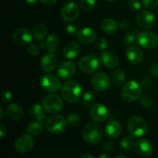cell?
<instances>
[{"instance_id": "obj_1", "label": "cell", "mask_w": 158, "mask_h": 158, "mask_svg": "<svg viewBox=\"0 0 158 158\" xmlns=\"http://www.w3.org/2000/svg\"><path fill=\"white\" fill-rule=\"evenodd\" d=\"M103 129L95 123H89L83 130V138L87 143L95 145L100 143L103 137Z\"/></svg>"}, {"instance_id": "obj_2", "label": "cell", "mask_w": 158, "mask_h": 158, "mask_svg": "<svg viewBox=\"0 0 158 158\" xmlns=\"http://www.w3.org/2000/svg\"><path fill=\"white\" fill-rule=\"evenodd\" d=\"M63 98L69 103H76L80 100L82 94V88L75 81H68L63 83L61 87Z\"/></svg>"}, {"instance_id": "obj_3", "label": "cell", "mask_w": 158, "mask_h": 158, "mask_svg": "<svg viewBox=\"0 0 158 158\" xmlns=\"http://www.w3.org/2000/svg\"><path fill=\"white\" fill-rule=\"evenodd\" d=\"M127 129L132 137H140L147 134L148 125L146 120L141 117L133 116L128 120Z\"/></svg>"}, {"instance_id": "obj_4", "label": "cell", "mask_w": 158, "mask_h": 158, "mask_svg": "<svg viewBox=\"0 0 158 158\" xmlns=\"http://www.w3.org/2000/svg\"><path fill=\"white\" fill-rule=\"evenodd\" d=\"M141 86L134 80L128 81L122 88L121 97L127 102H134L138 100L141 97Z\"/></svg>"}, {"instance_id": "obj_5", "label": "cell", "mask_w": 158, "mask_h": 158, "mask_svg": "<svg viewBox=\"0 0 158 158\" xmlns=\"http://www.w3.org/2000/svg\"><path fill=\"white\" fill-rule=\"evenodd\" d=\"M67 125V122L64 117L60 115H53L46 120V128L51 134H60L66 131Z\"/></svg>"}, {"instance_id": "obj_6", "label": "cell", "mask_w": 158, "mask_h": 158, "mask_svg": "<svg viewBox=\"0 0 158 158\" xmlns=\"http://www.w3.org/2000/svg\"><path fill=\"white\" fill-rule=\"evenodd\" d=\"M43 106L49 114H56L63 110V101L57 94H49L43 99Z\"/></svg>"}, {"instance_id": "obj_7", "label": "cell", "mask_w": 158, "mask_h": 158, "mask_svg": "<svg viewBox=\"0 0 158 158\" xmlns=\"http://www.w3.org/2000/svg\"><path fill=\"white\" fill-rule=\"evenodd\" d=\"M79 68L84 73L90 74L95 73L100 66L98 58L94 55H88L82 57L79 61Z\"/></svg>"}, {"instance_id": "obj_8", "label": "cell", "mask_w": 158, "mask_h": 158, "mask_svg": "<svg viewBox=\"0 0 158 158\" xmlns=\"http://www.w3.org/2000/svg\"><path fill=\"white\" fill-rule=\"evenodd\" d=\"M40 83L45 91L49 93H55L61 89V82L56 76L51 74H45L40 78Z\"/></svg>"}, {"instance_id": "obj_9", "label": "cell", "mask_w": 158, "mask_h": 158, "mask_svg": "<svg viewBox=\"0 0 158 158\" xmlns=\"http://www.w3.org/2000/svg\"><path fill=\"white\" fill-rule=\"evenodd\" d=\"M137 43L143 49H153L157 45V37L154 33L144 31L137 33L136 38Z\"/></svg>"}, {"instance_id": "obj_10", "label": "cell", "mask_w": 158, "mask_h": 158, "mask_svg": "<svg viewBox=\"0 0 158 158\" xmlns=\"http://www.w3.org/2000/svg\"><path fill=\"white\" fill-rule=\"evenodd\" d=\"M111 81L109 76L103 72L96 73L91 79V85L96 91L107 90L110 87Z\"/></svg>"}, {"instance_id": "obj_11", "label": "cell", "mask_w": 158, "mask_h": 158, "mask_svg": "<svg viewBox=\"0 0 158 158\" xmlns=\"http://www.w3.org/2000/svg\"><path fill=\"white\" fill-rule=\"evenodd\" d=\"M137 22L142 29H150L155 26L156 19L152 12L147 9H142L137 14Z\"/></svg>"}, {"instance_id": "obj_12", "label": "cell", "mask_w": 158, "mask_h": 158, "mask_svg": "<svg viewBox=\"0 0 158 158\" xmlns=\"http://www.w3.org/2000/svg\"><path fill=\"white\" fill-rule=\"evenodd\" d=\"M80 6L73 2H66L61 9V15L66 22H73L80 15Z\"/></svg>"}, {"instance_id": "obj_13", "label": "cell", "mask_w": 158, "mask_h": 158, "mask_svg": "<svg viewBox=\"0 0 158 158\" xmlns=\"http://www.w3.org/2000/svg\"><path fill=\"white\" fill-rule=\"evenodd\" d=\"M110 112L105 105L102 103H97L94 105L89 111L90 118L97 123H103L109 117Z\"/></svg>"}, {"instance_id": "obj_14", "label": "cell", "mask_w": 158, "mask_h": 158, "mask_svg": "<svg viewBox=\"0 0 158 158\" xmlns=\"http://www.w3.org/2000/svg\"><path fill=\"white\" fill-rule=\"evenodd\" d=\"M34 146V140L29 134H23L16 139L14 148L19 153H26L30 151Z\"/></svg>"}, {"instance_id": "obj_15", "label": "cell", "mask_w": 158, "mask_h": 158, "mask_svg": "<svg viewBox=\"0 0 158 158\" xmlns=\"http://www.w3.org/2000/svg\"><path fill=\"white\" fill-rule=\"evenodd\" d=\"M12 40L14 43L19 46H27L31 44V42L32 41V35L28 29L19 28L13 32Z\"/></svg>"}, {"instance_id": "obj_16", "label": "cell", "mask_w": 158, "mask_h": 158, "mask_svg": "<svg viewBox=\"0 0 158 158\" xmlns=\"http://www.w3.org/2000/svg\"><path fill=\"white\" fill-rule=\"evenodd\" d=\"M76 66L71 61H65L60 63L56 70V74L61 80H66L72 78L75 74Z\"/></svg>"}, {"instance_id": "obj_17", "label": "cell", "mask_w": 158, "mask_h": 158, "mask_svg": "<svg viewBox=\"0 0 158 158\" xmlns=\"http://www.w3.org/2000/svg\"><path fill=\"white\" fill-rule=\"evenodd\" d=\"M126 56L130 63L133 65H138L143 61V52L138 46H129L126 50Z\"/></svg>"}, {"instance_id": "obj_18", "label": "cell", "mask_w": 158, "mask_h": 158, "mask_svg": "<svg viewBox=\"0 0 158 158\" xmlns=\"http://www.w3.org/2000/svg\"><path fill=\"white\" fill-rule=\"evenodd\" d=\"M97 35V32L94 28L84 27L79 30L77 36L80 43L83 44H90L95 41Z\"/></svg>"}, {"instance_id": "obj_19", "label": "cell", "mask_w": 158, "mask_h": 158, "mask_svg": "<svg viewBox=\"0 0 158 158\" xmlns=\"http://www.w3.org/2000/svg\"><path fill=\"white\" fill-rule=\"evenodd\" d=\"M57 67V58L52 52L45 54L41 60V68L44 72L52 73Z\"/></svg>"}, {"instance_id": "obj_20", "label": "cell", "mask_w": 158, "mask_h": 158, "mask_svg": "<svg viewBox=\"0 0 158 158\" xmlns=\"http://www.w3.org/2000/svg\"><path fill=\"white\" fill-rule=\"evenodd\" d=\"M137 154L143 157H149L153 154L154 148L151 142L146 139H140L134 144Z\"/></svg>"}, {"instance_id": "obj_21", "label": "cell", "mask_w": 158, "mask_h": 158, "mask_svg": "<svg viewBox=\"0 0 158 158\" xmlns=\"http://www.w3.org/2000/svg\"><path fill=\"white\" fill-rule=\"evenodd\" d=\"M100 61L106 67L114 69L119 64V58L114 52L104 50L100 54Z\"/></svg>"}, {"instance_id": "obj_22", "label": "cell", "mask_w": 158, "mask_h": 158, "mask_svg": "<svg viewBox=\"0 0 158 158\" xmlns=\"http://www.w3.org/2000/svg\"><path fill=\"white\" fill-rule=\"evenodd\" d=\"M123 127L120 122L110 120L105 125L104 133L110 138H116L121 134Z\"/></svg>"}, {"instance_id": "obj_23", "label": "cell", "mask_w": 158, "mask_h": 158, "mask_svg": "<svg viewBox=\"0 0 158 158\" xmlns=\"http://www.w3.org/2000/svg\"><path fill=\"white\" fill-rule=\"evenodd\" d=\"M81 47L80 44L76 42H69L66 43L63 48V56L66 59L72 60L76 58L80 54Z\"/></svg>"}, {"instance_id": "obj_24", "label": "cell", "mask_w": 158, "mask_h": 158, "mask_svg": "<svg viewBox=\"0 0 158 158\" xmlns=\"http://www.w3.org/2000/svg\"><path fill=\"white\" fill-rule=\"evenodd\" d=\"M6 113L7 117L10 120H19L23 117V108L15 103H9L6 108Z\"/></svg>"}, {"instance_id": "obj_25", "label": "cell", "mask_w": 158, "mask_h": 158, "mask_svg": "<svg viewBox=\"0 0 158 158\" xmlns=\"http://www.w3.org/2000/svg\"><path fill=\"white\" fill-rule=\"evenodd\" d=\"M101 28L105 33L108 35H114L118 31L119 25L113 19L106 18L102 22Z\"/></svg>"}, {"instance_id": "obj_26", "label": "cell", "mask_w": 158, "mask_h": 158, "mask_svg": "<svg viewBox=\"0 0 158 158\" xmlns=\"http://www.w3.org/2000/svg\"><path fill=\"white\" fill-rule=\"evenodd\" d=\"M44 106L39 103H34L30 106V114L37 120L43 122L46 120V114Z\"/></svg>"}, {"instance_id": "obj_27", "label": "cell", "mask_w": 158, "mask_h": 158, "mask_svg": "<svg viewBox=\"0 0 158 158\" xmlns=\"http://www.w3.org/2000/svg\"><path fill=\"white\" fill-rule=\"evenodd\" d=\"M43 131V124L40 120H35L29 123L26 127V133L31 136H36Z\"/></svg>"}, {"instance_id": "obj_28", "label": "cell", "mask_w": 158, "mask_h": 158, "mask_svg": "<svg viewBox=\"0 0 158 158\" xmlns=\"http://www.w3.org/2000/svg\"><path fill=\"white\" fill-rule=\"evenodd\" d=\"M48 32V29L44 24H37L36 26L34 27L33 31H32V34H33V36L35 40H42L46 37V35H47Z\"/></svg>"}, {"instance_id": "obj_29", "label": "cell", "mask_w": 158, "mask_h": 158, "mask_svg": "<svg viewBox=\"0 0 158 158\" xmlns=\"http://www.w3.org/2000/svg\"><path fill=\"white\" fill-rule=\"evenodd\" d=\"M112 80L116 86H120L124 83L126 80V74L122 69H117L113 73Z\"/></svg>"}, {"instance_id": "obj_30", "label": "cell", "mask_w": 158, "mask_h": 158, "mask_svg": "<svg viewBox=\"0 0 158 158\" xmlns=\"http://www.w3.org/2000/svg\"><path fill=\"white\" fill-rule=\"evenodd\" d=\"M96 0H80V8L84 12H90L94 10L96 7Z\"/></svg>"}, {"instance_id": "obj_31", "label": "cell", "mask_w": 158, "mask_h": 158, "mask_svg": "<svg viewBox=\"0 0 158 158\" xmlns=\"http://www.w3.org/2000/svg\"><path fill=\"white\" fill-rule=\"evenodd\" d=\"M134 144H135V143H134V139L130 136H126L120 141V148L124 151L131 150L134 146Z\"/></svg>"}, {"instance_id": "obj_32", "label": "cell", "mask_w": 158, "mask_h": 158, "mask_svg": "<svg viewBox=\"0 0 158 158\" xmlns=\"http://www.w3.org/2000/svg\"><path fill=\"white\" fill-rule=\"evenodd\" d=\"M46 42L49 49H55V48H57V46L60 43V38H59L58 35L52 33L48 35Z\"/></svg>"}, {"instance_id": "obj_33", "label": "cell", "mask_w": 158, "mask_h": 158, "mask_svg": "<svg viewBox=\"0 0 158 158\" xmlns=\"http://www.w3.org/2000/svg\"><path fill=\"white\" fill-rule=\"evenodd\" d=\"M95 94L93 93L92 91H87L84 94L83 97V100H82V103L85 106H89V105L93 104L95 101Z\"/></svg>"}, {"instance_id": "obj_34", "label": "cell", "mask_w": 158, "mask_h": 158, "mask_svg": "<svg viewBox=\"0 0 158 158\" xmlns=\"http://www.w3.org/2000/svg\"><path fill=\"white\" fill-rule=\"evenodd\" d=\"M67 124L71 127H75L79 124L80 121V117L77 114H70L66 117Z\"/></svg>"}, {"instance_id": "obj_35", "label": "cell", "mask_w": 158, "mask_h": 158, "mask_svg": "<svg viewBox=\"0 0 158 158\" xmlns=\"http://www.w3.org/2000/svg\"><path fill=\"white\" fill-rule=\"evenodd\" d=\"M128 7L132 12H137L140 10L141 2L140 0H129L128 1Z\"/></svg>"}, {"instance_id": "obj_36", "label": "cell", "mask_w": 158, "mask_h": 158, "mask_svg": "<svg viewBox=\"0 0 158 158\" xmlns=\"http://www.w3.org/2000/svg\"><path fill=\"white\" fill-rule=\"evenodd\" d=\"M137 35H136L135 32H134V31H130V32H128L124 35V37H123V40H124L125 43L127 45L132 44L135 41L136 38H137Z\"/></svg>"}, {"instance_id": "obj_37", "label": "cell", "mask_w": 158, "mask_h": 158, "mask_svg": "<svg viewBox=\"0 0 158 158\" xmlns=\"http://www.w3.org/2000/svg\"><path fill=\"white\" fill-rule=\"evenodd\" d=\"M142 4L147 9H154L158 6V0H142Z\"/></svg>"}, {"instance_id": "obj_38", "label": "cell", "mask_w": 158, "mask_h": 158, "mask_svg": "<svg viewBox=\"0 0 158 158\" xmlns=\"http://www.w3.org/2000/svg\"><path fill=\"white\" fill-rule=\"evenodd\" d=\"M97 48H98L100 50L104 51L105 49L108 47L107 40H106L105 38H103V37H100V38H99L98 40H97Z\"/></svg>"}, {"instance_id": "obj_39", "label": "cell", "mask_w": 158, "mask_h": 158, "mask_svg": "<svg viewBox=\"0 0 158 158\" xmlns=\"http://www.w3.org/2000/svg\"><path fill=\"white\" fill-rule=\"evenodd\" d=\"M1 99L4 103H9L12 99V94L9 90L2 91L1 95Z\"/></svg>"}, {"instance_id": "obj_40", "label": "cell", "mask_w": 158, "mask_h": 158, "mask_svg": "<svg viewBox=\"0 0 158 158\" xmlns=\"http://www.w3.org/2000/svg\"><path fill=\"white\" fill-rule=\"evenodd\" d=\"M140 104L143 105L145 107H150L151 105L153 104L152 100L150 97L148 96H143V97H141L140 99Z\"/></svg>"}, {"instance_id": "obj_41", "label": "cell", "mask_w": 158, "mask_h": 158, "mask_svg": "<svg viewBox=\"0 0 158 158\" xmlns=\"http://www.w3.org/2000/svg\"><path fill=\"white\" fill-rule=\"evenodd\" d=\"M28 52L31 56H36L39 54V49L35 45L29 44V46H28Z\"/></svg>"}, {"instance_id": "obj_42", "label": "cell", "mask_w": 158, "mask_h": 158, "mask_svg": "<svg viewBox=\"0 0 158 158\" xmlns=\"http://www.w3.org/2000/svg\"><path fill=\"white\" fill-rule=\"evenodd\" d=\"M66 31L68 34L73 35L77 33V27L74 24H68L66 27Z\"/></svg>"}, {"instance_id": "obj_43", "label": "cell", "mask_w": 158, "mask_h": 158, "mask_svg": "<svg viewBox=\"0 0 158 158\" xmlns=\"http://www.w3.org/2000/svg\"><path fill=\"white\" fill-rule=\"evenodd\" d=\"M150 73L154 77H158V63H153L150 68Z\"/></svg>"}, {"instance_id": "obj_44", "label": "cell", "mask_w": 158, "mask_h": 158, "mask_svg": "<svg viewBox=\"0 0 158 158\" xmlns=\"http://www.w3.org/2000/svg\"><path fill=\"white\" fill-rule=\"evenodd\" d=\"M142 85L145 88H147V89H150L153 85L152 80L151 78H149V77H144L142 80Z\"/></svg>"}, {"instance_id": "obj_45", "label": "cell", "mask_w": 158, "mask_h": 158, "mask_svg": "<svg viewBox=\"0 0 158 158\" xmlns=\"http://www.w3.org/2000/svg\"><path fill=\"white\" fill-rule=\"evenodd\" d=\"M120 29H123V30H126L128 29L131 27V22L128 21V20L124 19L123 21H121V23H120Z\"/></svg>"}, {"instance_id": "obj_46", "label": "cell", "mask_w": 158, "mask_h": 158, "mask_svg": "<svg viewBox=\"0 0 158 158\" xmlns=\"http://www.w3.org/2000/svg\"><path fill=\"white\" fill-rule=\"evenodd\" d=\"M6 133H7L6 127L4 124H2V123H0V138H4L5 136L6 135Z\"/></svg>"}, {"instance_id": "obj_47", "label": "cell", "mask_w": 158, "mask_h": 158, "mask_svg": "<svg viewBox=\"0 0 158 158\" xmlns=\"http://www.w3.org/2000/svg\"><path fill=\"white\" fill-rule=\"evenodd\" d=\"M42 3L46 6H52L57 2V0H40Z\"/></svg>"}, {"instance_id": "obj_48", "label": "cell", "mask_w": 158, "mask_h": 158, "mask_svg": "<svg viewBox=\"0 0 158 158\" xmlns=\"http://www.w3.org/2000/svg\"><path fill=\"white\" fill-rule=\"evenodd\" d=\"M38 1L39 0H25L26 4H28L29 6H35L37 4Z\"/></svg>"}, {"instance_id": "obj_49", "label": "cell", "mask_w": 158, "mask_h": 158, "mask_svg": "<svg viewBox=\"0 0 158 158\" xmlns=\"http://www.w3.org/2000/svg\"><path fill=\"white\" fill-rule=\"evenodd\" d=\"M39 46L42 49H46L48 48V45L46 43V42H40V44H39Z\"/></svg>"}, {"instance_id": "obj_50", "label": "cell", "mask_w": 158, "mask_h": 158, "mask_svg": "<svg viewBox=\"0 0 158 158\" xmlns=\"http://www.w3.org/2000/svg\"><path fill=\"white\" fill-rule=\"evenodd\" d=\"M80 158H96L94 155L92 154H84V155L82 156Z\"/></svg>"}, {"instance_id": "obj_51", "label": "cell", "mask_w": 158, "mask_h": 158, "mask_svg": "<svg viewBox=\"0 0 158 158\" xmlns=\"http://www.w3.org/2000/svg\"><path fill=\"white\" fill-rule=\"evenodd\" d=\"M99 158H111V157L107 154H102Z\"/></svg>"}, {"instance_id": "obj_52", "label": "cell", "mask_w": 158, "mask_h": 158, "mask_svg": "<svg viewBox=\"0 0 158 158\" xmlns=\"http://www.w3.org/2000/svg\"><path fill=\"white\" fill-rule=\"evenodd\" d=\"M0 112H1V115H0V119H2L3 117H4V110H3V108L0 107Z\"/></svg>"}, {"instance_id": "obj_53", "label": "cell", "mask_w": 158, "mask_h": 158, "mask_svg": "<svg viewBox=\"0 0 158 158\" xmlns=\"http://www.w3.org/2000/svg\"><path fill=\"white\" fill-rule=\"evenodd\" d=\"M115 158H127L126 157V156H123V155H119V156H117Z\"/></svg>"}, {"instance_id": "obj_54", "label": "cell", "mask_w": 158, "mask_h": 158, "mask_svg": "<svg viewBox=\"0 0 158 158\" xmlns=\"http://www.w3.org/2000/svg\"><path fill=\"white\" fill-rule=\"evenodd\" d=\"M107 2H113L116 1V0H106Z\"/></svg>"}]
</instances>
